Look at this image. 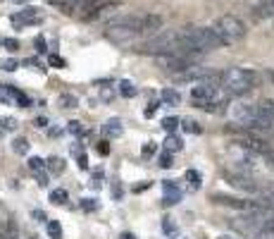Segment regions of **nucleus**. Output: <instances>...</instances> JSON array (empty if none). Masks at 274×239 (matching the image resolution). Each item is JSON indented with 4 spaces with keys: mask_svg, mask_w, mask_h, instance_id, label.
<instances>
[{
    "mask_svg": "<svg viewBox=\"0 0 274 239\" xmlns=\"http://www.w3.org/2000/svg\"><path fill=\"white\" fill-rule=\"evenodd\" d=\"M182 139H179V136H174V134H169V136H167V141H164V148H167V151H169V153H177V151H182Z\"/></svg>",
    "mask_w": 274,
    "mask_h": 239,
    "instance_id": "15",
    "label": "nucleus"
},
{
    "mask_svg": "<svg viewBox=\"0 0 274 239\" xmlns=\"http://www.w3.org/2000/svg\"><path fill=\"white\" fill-rule=\"evenodd\" d=\"M12 151L19 153V156H26V153H29V141H26V139H15V141H12Z\"/></svg>",
    "mask_w": 274,
    "mask_h": 239,
    "instance_id": "17",
    "label": "nucleus"
},
{
    "mask_svg": "<svg viewBox=\"0 0 274 239\" xmlns=\"http://www.w3.org/2000/svg\"><path fill=\"white\" fill-rule=\"evenodd\" d=\"M34 218H38L41 222H46V215H43V211H34Z\"/></svg>",
    "mask_w": 274,
    "mask_h": 239,
    "instance_id": "38",
    "label": "nucleus"
},
{
    "mask_svg": "<svg viewBox=\"0 0 274 239\" xmlns=\"http://www.w3.org/2000/svg\"><path fill=\"white\" fill-rule=\"evenodd\" d=\"M182 201V189L174 182H164V206H174Z\"/></svg>",
    "mask_w": 274,
    "mask_h": 239,
    "instance_id": "8",
    "label": "nucleus"
},
{
    "mask_svg": "<svg viewBox=\"0 0 274 239\" xmlns=\"http://www.w3.org/2000/svg\"><path fill=\"white\" fill-rule=\"evenodd\" d=\"M10 2H17V5H22V2H26V0H10Z\"/></svg>",
    "mask_w": 274,
    "mask_h": 239,
    "instance_id": "40",
    "label": "nucleus"
},
{
    "mask_svg": "<svg viewBox=\"0 0 274 239\" xmlns=\"http://www.w3.org/2000/svg\"><path fill=\"white\" fill-rule=\"evenodd\" d=\"M183 129L186 132H193V134H201V127H198L196 120H183Z\"/></svg>",
    "mask_w": 274,
    "mask_h": 239,
    "instance_id": "26",
    "label": "nucleus"
},
{
    "mask_svg": "<svg viewBox=\"0 0 274 239\" xmlns=\"http://www.w3.org/2000/svg\"><path fill=\"white\" fill-rule=\"evenodd\" d=\"M17 127V120L15 117H0V132L5 134V132H10V129Z\"/></svg>",
    "mask_w": 274,
    "mask_h": 239,
    "instance_id": "21",
    "label": "nucleus"
},
{
    "mask_svg": "<svg viewBox=\"0 0 274 239\" xmlns=\"http://www.w3.org/2000/svg\"><path fill=\"white\" fill-rule=\"evenodd\" d=\"M155 141H148V144H143V148H141V156H143V158H148V156H153V153H155Z\"/></svg>",
    "mask_w": 274,
    "mask_h": 239,
    "instance_id": "27",
    "label": "nucleus"
},
{
    "mask_svg": "<svg viewBox=\"0 0 274 239\" xmlns=\"http://www.w3.org/2000/svg\"><path fill=\"white\" fill-rule=\"evenodd\" d=\"M36 46H38V53H46V38L43 36L36 38Z\"/></svg>",
    "mask_w": 274,
    "mask_h": 239,
    "instance_id": "35",
    "label": "nucleus"
},
{
    "mask_svg": "<svg viewBox=\"0 0 274 239\" xmlns=\"http://www.w3.org/2000/svg\"><path fill=\"white\" fill-rule=\"evenodd\" d=\"M186 177H188V182H191L193 189H198V186H201V175H198L196 170H188V172H186Z\"/></svg>",
    "mask_w": 274,
    "mask_h": 239,
    "instance_id": "25",
    "label": "nucleus"
},
{
    "mask_svg": "<svg viewBox=\"0 0 274 239\" xmlns=\"http://www.w3.org/2000/svg\"><path fill=\"white\" fill-rule=\"evenodd\" d=\"M41 15H38V7H24V10H19L17 15H12L10 22L15 24V27H29V24H34L38 22Z\"/></svg>",
    "mask_w": 274,
    "mask_h": 239,
    "instance_id": "7",
    "label": "nucleus"
},
{
    "mask_svg": "<svg viewBox=\"0 0 274 239\" xmlns=\"http://www.w3.org/2000/svg\"><path fill=\"white\" fill-rule=\"evenodd\" d=\"M174 163H172V153L167 151L164 156H160V167H172Z\"/></svg>",
    "mask_w": 274,
    "mask_h": 239,
    "instance_id": "30",
    "label": "nucleus"
},
{
    "mask_svg": "<svg viewBox=\"0 0 274 239\" xmlns=\"http://www.w3.org/2000/svg\"><path fill=\"white\" fill-rule=\"evenodd\" d=\"M50 201L57 203V206H62V203L69 201V196H67L65 189H53V191H50Z\"/></svg>",
    "mask_w": 274,
    "mask_h": 239,
    "instance_id": "16",
    "label": "nucleus"
},
{
    "mask_svg": "<svg viewBox=\"0 0 274 239\" xmlns=\"http://www.w3.org/2000/svg\"><path fill=\"white\" fill-rule=\"evenodd\" d=\"M57 103H60V108H76L79 98H76L74 93H62V96L57 98Z\"/></svg>",
    "mask_w": 274,
    "mask_h": 239,
    "instance_id": "14",
    "label": "nucleus"
},
{
    "mask_svg": "<svg viewBox=\"0 0 274 239\" xmlns=\"http://www.w3.org/2000/svg\"><path fill=\"white\" fill-rule=\"evenodd\" d=\"M48 2H50L53 7H57V10H62V12H67V15H69L72 10L79 7V2H81V0H48Z\"/></svg>",
    "mask_w": 274,
    "mask_h": 239,
    "instance_id": "11",
    "label": "nucleus"
},
{
    "mask_svg": "<svg viewBox=\"0 0 274 239\" xmlns=\"http://www.w3.org/2000/svg\"><path fill=\"white\" fill-rule=\"evenodd\" d=\"M98 89H100V101H103V103H110V101L114 98V89H110V86H105V84L98 86Z\"/></svg>",
    "mask_w": 274,
    "mask_h": 239,
    "instance_id": "23",
    "label": "nucleus"
},
{
    "mask_svg": "<svg viewBox=\"0 0 274 239\" xmlns=\"http://www.w3.org/2000/svg\"><path fill=\"white\" fill-rule=\"evenodd\" d=\"M177 127H179V120H177V117H164L162 120V129L167 132V134H172Z\"/></svg>",
    "mask_w": 274,
    "mask_h": 239,
    "instance_id": "22",
    "label": "nucleus"
},
{
    "mask_svg": "<svg viewBox=\"0 0 274 239\" xmlns=\"http://www.w3.org/2000/svg\"><path fill=\"white\" fill-rule=\"evenodd\" d=\"M162 230L167 232V235H174V232H177V225L172 222V218H164V220H162Z\"/></svg>",
    "mask_w": 274,
    "mask_h": 239,
    "instance_id": "28",
    "label": "nucleus"
},
{
    "mask_svg": "<svg viewBox=\"0 0 274 239\" xmlns=\"http://www.w3.org/2000/svg\"><path fill=\"white\" fill-rule=\"evenodd\" d=\"M222 86L229 96H243L257 86V74L253 70H243V67H229L222 74Z\"/></svg>",
    "mask_w": 274,
    "mask_h": 239,
    "instance_id": "2",
    "label": "nucleus"
},
{
    "mask_svg": "<svg viewBox=\"0 0 274 239\" xmlns=\"http://www.w3.org/2000/svg\"><path fill=\"white\" fill-rule=\"evenodd\" d=\"M29 239H36V237H29Z\"/></svg>",
    "mask_w": 274,
    "mask_h": 239,
    "instance_id": "42",
    "label": "nucleus"
},
{
    "mask_svg": "<svg viewBox=\"0 0 274 239\" xmlns=\"http://www.w3.org/2000/svg\"><path fill=\"white\" fill-rule=\"evenodd\" d=\"M0 46H2L5 51L15 53V51L19 48V41H17V38H7V36H2V38H0Z\"/></svg>",
    "mask_w": 274,
    "mask_h": 239,
    "instance_id": "19",
    "label": "nucleus"
},
{
    "mask_svg": "<svg viewBox=\"0 0 274 239\" xmlns=\"http://www.w3.org/2000/svg\"><path fill=\"white\" fill-rule=\"evenodd\" d=\"M0 239H19V230L15 220H2L0 225Z\"/></svg>",
    "mask_w": 274,
    "mask_h": 239,
    "instance_id": "10",
    "label": "nucleus"
},
{
    "mask_svg": "<svg viewBox=\"0 0 274 239\" xmlns=\"http://www.w3.org/2000/svg\"><path fill=\"white\" fill-rule=\"evenodd\" d=\"M224 177L229 180V184H231V186L243 189V191H257V189H260V186H257V184L248 177V175H243V172H227Z\"/></svg>",
    "mask_w": 274,
    "mask_h": 239,
    "instance_id": "6",
    "label": "nucleus"
},
{
    "mask_svg": "<svg viewBox=\"0 0 274 239\" xmlns=\"http://www.w3.org/2000/svg\"><path fill=\"white\" fill-rule=\"evenodd\" d=\"M112 2L114 0H81L76 10H79V15L84 19H89V17H95L100 10H108Z\"/></svg>",
    "mask_w": 274,
    "mask_h": 239,
    "instance_id": "5",
    "label": "nucleus"
},
{
    "mask_svg": "<svg viewBox=\"0 0 274 239\" xmlns=\"http://www.w3.org/2000/svg\"><path fill=\"white\" fill-rule=\"evenodd\" d=\"M122 132H124V127H122V122H119L117 117H112V120H108V122L103 125V136H108V139L122 136Z\"/></svg>",
    "mask_w": 274,
    "mask_h": 239,
    "instance_id": "9",
    "label": "nucleus"
},
{
    "mask_svg": "<svg viewBox=\"0 0 274 239\" xmlns=\"http://www.w3.org/2000/svg\"><path fill=\"white\" fill-rule=\"evenodd\" d=\"M69 132H74V134H84V129H81V122H69Z\"/></svg>",
    "mask_w": 274,
    "mask_h": 239,
    "instance_id": "34",
    "label": "nucleus"
},
{
    "mask_svg": "<svg viewBox=\"0 0 274 239\" xmlns=\"http://www.w3.org/2000/svg\"><path fill=\"white\" fill-rule=\"evenodd\" d=\"M19 65L15 60H2V70H7V72H12V70H17Z\"/></svg>",
    "mask_w": 274,
    "mask_h": 239,
    "instance_id": "31",
    "label": "nucleus"
},
{
    "mask_svg": "<svg viewBox=\"0 0 274 239\" xmlns=\"http://www.w3.org/2000/svg\"><path fill=\"white\" fill-rule=\"evenodd\" d=\"M119 96H122V98H134V96H136V84L129 81V79H122V81H119Z\"/></svg>",
    "mask_w": 274,
    "mask_h": 239,
    "instance_id": "12",
    "label": "nucleus"
},
{
    "mask_svg": "<svg viewBox=\"0 0 274 239\" xmlns=\"http://www.w3.org/2000/svg\"><path fill=\"white\" fill-rule=\"evenodd\" d=\"M158 108H160L158 103H150V106H148V108H146V112H143V115H146V117H153V115L158 112Z\"/></svg>",
    "mask_w": 274,
    "mask_h": 239,
    "instance_id": "33",
    "label": "nucleus"
},
{
    "mask_svg": "<svg viewBox=\"0 0 274 239\" xmlns=\"http://www.w3.org/2000/svg\"><path fill=\"white\" fill-rule=\"evenodd\" d=\"M179 239H183V237H179Z\"/></svg>",
    "mask_w": 274,
    "mask_h": 239,
    "instance_id": "43",
    "label": "nucleus"
},
{
    "mask_svg": "<svg viewBox=\"0 0 274 239\" xmlns=\"http://www.w3.org/2000/svg\"><path fill=\"white\" fill-rule=\"evenodd\" d=\"M48 170H50L53 175L65 172V160H62V158H50V160H48Z\"/></svg>",
    "mask_w": 274,
    "mask_h": 239,
    "instance_id": "18",
    "label": "nucleus"
},
{
    "mask_svg": "<svg viewBox=\"0 0 274 239\" xmlns=\"http://www.w3.org/2000/svg\"><path fill=\"white\" fill-rule=\"evenodd\" d=\"M265 158H267V163H270V165L274 167V151H272V148H270V151L265 153Z\"/></svg>",
    "mask_w": 274,
    "mask_h": 239,
    "instance_id": "36",
    "label": "nucleus"
},
{
    "mask_svg": "<svg viewBox=\"0 0 274 239\" xmlns=\"http://www.w3.org/2000/svg\"><path fill=\"white\" fill-rule=\"evenodd\" d=\"M179 38H182V51L193 53V55L210 53L224 46L212 27H186L179 31Z\"/></svg>",
    "mask_w": 274,
    "mask_h": 239,
    "instance_id": "1",
    "label": "nucleus"
},
{
    "mask_svg": "<svg viewBox=\"0 0 274 239\" xmlns=\"http://www.w3.org/2000/svg\"><path fill=\"white\" fill-rule=\"evenodd\" d=\"M81 208L84 211H95L98 203H95V199H81Z\"/></svg>",
    "mask_w": 274,
    "mask_h": 239,
    "instance_id": "29",
    "label": "nucleus"
},
{
    "mask_svg": "<svg viewBox=\"0 0 274 239\" xmlns=\"http://www.w3.org/2000/svg\"><path fill=\"white\" fill-rule=\"evenodd\" d=\"M162 103H167V106H179V103H182V96L174 91V89H164L162 91Z\"/></svg>",
    "mask_w": 274,
    "mask_h": 239,
    "instance_id": "13",
    "label": "nucleus"
},
{
    "mask_svg": "<svg viewBox=\"0 0 274 239\" xmlns=\"http://www.w3.org/2000/svg\"><path fill=\"white\" fill-rule=\"evenodd\" d=\"M48 235L53 239H62V227L57 220H48Z\"/></svg>",
    "mask_w": 274,
    "mask_h": 239,
    "instance_id": "20",
    "label": "nucleus"
},
{
    "mask_svg": "<svg viewBox=\"0 0 274 239\" xmlns=\"http://www.w3.org/2000/svg\"><path fill=\"white\" fill-rule=\"evenodd\" d=\"M29 167H31V172H41L43 167H46V163H43V158H29Z\"/></svg>",
    "mask_w": 274,
    "mask_h": 239,
    "instance_id": "24",
    "label": "nucleus"
},
{
    "mask_svg": "<svg viewBox=\"0 0 274 239\" xmlns=\"http://www.w3.org/2000/svg\"><path fill=\"white\" fill-rule=\"evenodd\" d=\"M222 239H229V237H222Z\"/></svg>",
    "mask_w": 274,
    "mask_h": 239,
    "instance_id": "41",
    "label": "nucleus"
},
{
    "mask_svg": "<svg viewBox=\"0 0 274 239\" xmlns=\"http://www.w3.org/2000/svg\"><path fill=\"white\" fill-rule=\"evenodd\" d=\"M119 239H136V237H134L131 232H122V237H119Z\"/></svg>",
    "mask_w": 274,
    "mask_h": 239,
    "instance_id": "39",
    "label": "nucleus"
},
{
    "mask_svg": "<svg viewBox=\"0 0 274 239\" xmlns=\"http://www.w3.org/2000/svg\"><path fill=\"white\" fill-rule=\"evenodd\" d=\"M212 29L217 31V36L222 38L224 46H234V43H241L246 38V24L236 17V15H222L217 17V22L212 24Z\"/></svg>",
    "mask_w": 274,
    "mask_h": 239,
    "instance_id": "3",
    "label": "nucleus"
},
{
    "mask_svg": "<svg viewBox=\"0 0 274 239\" xmlns=\"http://www.w3.org/2000/svg\"><path fill=\"white\" fill-rule=\"evenodd\" d=\"M212 201L217 206H227L234 211H255L260 203L255 201H246V199H234V196H224V194H212Z\"/></svg>",
    "mask_w": 274,
    "mask_h": 239,
    "instance_id": "4",
    "label": "nucleus"
},
{
    "mask_svg": "<svg viewBox=\"0 0 274 239\" xmlns=\"http://www.w3.org/2000/svg\"><path fill=\"white\" fill-rule=\"evenodd\" d=\"M34 175L38 177V184H41V186H48V175H46L43 170H41V172H34Z\"/></svg>",
    "mask_w": 274,
    "mask_h": 239,
    "instance_id": "32",
    "label": "nucleus"
},
{
    "mask_svg": "<svg viewBox=\"0 0 274 239\" xmlns=\"http://www.w3.org/2000/svg\"><path fill=\"white\" fill-rule=\"evenodd\" d=\"M50 62H53V65H57V67H62V65H65V60H62V57H57V55L50 57Z\"/></svg>",
    "mask_w": 274,
    "mask_h": 239,
    "instance_id": "37",
    "label": "nucleus"
}]
</instances>
